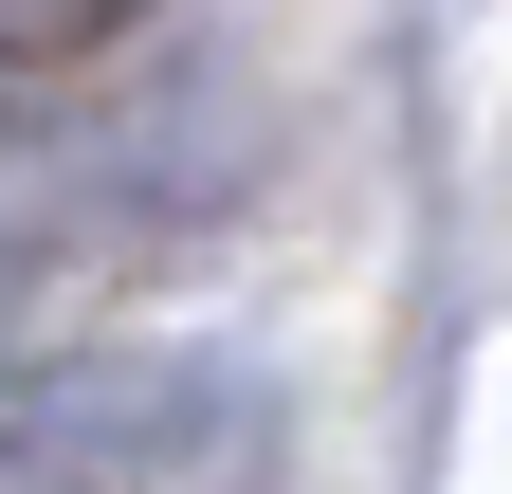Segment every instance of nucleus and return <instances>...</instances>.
<instances>
[{
    "label": "nucleus",
    "instance_id": "1",
    "mask_svg": "<svg viewBox=\"0 0 512 494\" xmlns=\"http://www.w3.org/2000/svg\"><path fill=\"white\" fill-rule=\"evenodd\" d=\"M293 403L256 348H55L0 421V494H275Z\"/></svg>",
    "mask_w": 512,
    "mask_h": 494
},
{
    "label": "nucleus",
    "instance_id": "2",
    "mask_svg": "<svg viewBox=\"0 0 512 494\" xmlns=\"http://www.w3.org/2000/svg\"><path fill=\"white\" fill-rule=\"evenodd\" d=\"M110 19H128V0H0V55H19V74H74Z\"/></svg>",
    "mask_w": 512,
    "mask_h": 494
}]
</instances>
